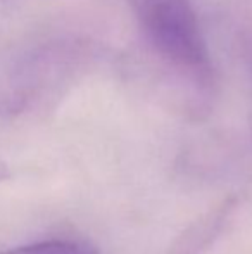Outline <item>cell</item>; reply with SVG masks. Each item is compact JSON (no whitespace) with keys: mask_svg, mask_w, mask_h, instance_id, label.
<instances>
[{"mask_svg":"<svg viewBox=\"0 0 252 254\" xmlns=\"http://www.w3.org/2000/svg\"><path fill=\"white\" fill-rule=\"evenodd\" d=\"M7 178H10V170H9V166L0 159V182L7 180Z\"/></svg>","mask_w":252,"mask_h":254,"instance_id":"cell-6","label":"cell"},{"mask_svg":"<svg viewBox=\"0 0 252 254\" xmlns=\"http://www.w3.org/2000/svg\"><path fill=\"white\" fill-rule=\"evenodd\" d=\"M237 56L240 59V66L244 69V76L247 78V85L251 90L252 101V24H242L235 35Z\"/></svg>","mask_w":252,"mask_h":254,"instance_id":"cell-5","label":"cell"},{"mask_svg":"<svg viewBox=\"0 0 252 254\" xmlns=\"http://www.w3.org/2000/svg\"><path fill=\"white\" fill-rule=\"evenodd\" d=\"M137 23L140 44L166 87L176 85L194 107L211 101L216 73L190 0H123Z\"/></svg>","mask_w":252,"mask_h":254,"instance_id":"cell-1","label":"cell"},{"mask_svg":"<svg viewBox=\"0 0 252 254\" xmlns=\"http://www.w3.org/2000/svg\"><path fill=\"white\" fill-rule=\"evenodd\" d=\"M0 254H99L97 249L90 244L74 241H45L35 242L30 246H21Z\"/></svg>","mask_w":252,"mask_h":254,"instance_id":"cell-4","label":"cell"},{"mask_svg":"<svg viewBox=\"0 0 252 254\" xmlns=\"http://www.w3.org/2000/svg\"><path fill=\"white\" fill-rule=\"evenodd\" d=\"M232 207L233 201H225L214 211L197 220L190 228L183 232L182 237L175 242L168 254H201L221 232Z\"/></svg>","mask_w":252,"mask_h":254,"instance_id":"cell-3","label":"cell"},{"mask_svg":"<svg viewBox=\"0 0 252 254\" xmlns=\"http://www.w3.org/2000/svg\"><path fill=\"white\" fill-rule=\"evenodd\" d=\"M97 49L90 40L80 37H61L42 42L17 67L19 83L0 94V111L17 113L44 92L67 85L88 71Z\"/></svg>","mask_w":252,"mask_h":254,"instance_id":"cell-2","label":"cell"}]
</instances>
